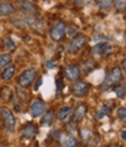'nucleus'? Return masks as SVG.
<instances>
[{"label": "nucleus", "mask_w": 126, "mask_h": 147, "mask_svg": "<svg viewBox=\"0 0 126 147\" xmlns=\"http://www.w3.org/2000/svg\"><path fill=\"white\" fill-rule=\"evenodd\" d=\"M121 80H123V71L120 68L116 67L109 72V75L105 77L104 82L100 85V89L103 91H106V90L113 88L115 85L119 84V82H121Z\"/></svg>", "instance_id": "obj_1"}, {"label": "nucleus", "mask_w": 126, "mask_h": 147, "mask_svg": "<svg viewBox=\"0 0 126 147\" xmlns=\"http://www.w3.org/2000/svg\"><path fill=\"white\" fill-rule=\"evenodd\" d=\"M0 116H1V119H3V124H4V127L5 130L9 133H13L15 131V117L14 115L12 113L11 110L6 109V107H1L0 109Z\"/></svg>", "instance_id": "obj_2"}, {"label": "nucleus", "mask_w": 126, "mask_h": 147, "mask_svg": "<svg viewBox=\"0 0 126 147\" xmlns=\"http://www.w3.org/2000/svg\"><path fill=\"white\" fill-rule=\"evenodd\" d=\"M36 72L38 71L35 68H29V69L25 70L20 75L19 80H18V84H19L21 88H25V89L29 88L33 84L35 77H36Z\"/></svg>", "instance_id": "obj_3"}, {"label": "nucleus", "mask_w": 126, "mask_h": 147, "mask_svg": "<svg viewBox=\"0 0 126 147\" xmlns=\"http://www.w3.org/2000/svg\"><path fill=\"white\" fill-rule=\"evenodd\" d=\"M86 43V36L83 35V34H78L76 36H74L71 41L69 42L68 45V53L69 54H77Z\"/></svg>", "instance_id": "obj_4"}, {"label": "nucleus", "mask_w": 126, "mask_h": 147, "mask_svg": "<svg viewBox=\"0 0 126 147\" xmlns=\"http://www.w3.org/2000/svg\"><path fill=\"white\" fill-rule=\"evenodd\" d=\"M90 90V84L85 81H78L75 82L73 88H71V94H73L75 97H84L88 95Z\"/></svg>", "instance_id": "obj_5"}, {"label": "nucleus", "mask_w": 126, "mask_h": 147, "mask_svg": "<svg viewBox=\"0 0 126 147\" xmlns=\"http://www.w3.org/2000/svg\"><path fill=\"white\" fill-rule=\"evenodd\" d=\"M65 29H67V26L63 21H57L55 24L50 30V38L54 40V41H61L64 39L65 36Z\"/></svg>", "instance_id": "obj_6"}, {"label": "nucleus", "mask_w": 126, "mask_h": 147, "mask_svg": "<svg viewBox=\"0 0 126 147\" xmlns=\"http://www.w3.org/2000/svg\"><path fill=\"white\" fill-rule=\"evenodd\" d=\"M46 110H47V104L41 99H36L30 105V115L34 118H38L46 112Z\"/></svg>", "instance_id": "obj_7"}, {"label": "nucleus", "mask_w": 126, "mask_h": 147, "mask_svg": "<svg viewBox=\"0 0 126 147\" xmlns=\"http://www.w3.org/2000/svg\"><path fill=\"white\" fill-rule=\"evenodd\" d=\"M38 133V126L34 123H27L21 127V136L24 139L30 140Z\"/></svg>", "instance_id": "obj_8"}, {"label": "nucleus", "mask_w": 126, "mask_h": 147, "mask_svg": "<svg viewBox=\"0 0 126 147\" xmlns=\"http://www.w3.org/2000/svg\"><path fill=\"white\" fill-rule=\"evenodd\" d=\"M92 53L95 55H100V56H109L111 53V46L106 42H99L96 43L92 47Z\"/></svg>", "instance_id": "obj_9"}, {"label": "nucleus", "mask_w": 126, "mask_h": 147, "mask_svg": "<svg viewBox=\"0 0 126 147\" xmlns=\"http://www.w3.org/2000/svg\"><path fill=\"white\" fill-rule=\"evenodd\" d=\"M65 76L69 81H76L81 76V69L78 65L70 64L65 68Z\"/></svg>", "instance_id": "obj_10"}, {"label": "nucleus", "mask_w": 126, "mask_h": 147, "mask_svg": "<svg viewBox=\"0 0 126 147\" xmlns=\"http://www.w3.org/2000/svg\"><path fill=\"white\" fill-rule=\"evenodd\" d=\"M59 140L61 141L62 147H76V145H77V140L74 136L65 134V133H61Z\"/></svg>", "instance_id": "obj_11"}, {"label": "nucleus", "mask_w": 126, "mask_h": 147, "mask_svg": "<svg viewBox=\"0 0 126 147\" xmlns=\"http://www.w3.org/2000/svg\"><path fill=\"white\" fill-rule=\"evenodd\" d=\"M85 115H86V105L82 103L76 107L75 112H74V116H73L71 119H73L74 121H76V123H78L80 120H82L85 117Z\"/></svg>", "instance_id": "obj_12"}, {"label": "nucleus", "mask_w": 126, "mask_h": 147, "mask_svg": "<svg viewBox=\"0 0 126 147\" xmlns=\"http://www.w3.org/2000/svg\"><path fill=\"white\" fill-rule=\"evenodd\" d=\"M15 12V8L11 3L1 1L0 3V16H8Z\"/></svg>", "instance_id": "obj_13"}, {"label": "nucleus", "mask_w": 126, "mask_h": 147, "mask_svg": "<svg viewBox=\"0 0 126 147\" xmlns=\"http://www.w3.org/2000/svg\"><path fill=\"white\" fill-rule=\"evenodd\" d=\"M18 5L27 13H36L38 12L36 6H35L33 3L28 1V0H18Z\"/></svg>", "instance_id": "obj_14"}, {"label": "nucleus", "mask_w": 126, "mask_h": 147, "mask_svg": "<svg viewBox=\"0 0 126 147\" xmlns=\"http://www.w3.org/2000/svg\"><path fill=\"white\" fill-rule=\"evenodd\" d=\"M97 68V63L94 61V60H86L84 62H82V70H81V74H89V72H91L94 69Z\"/></svg>", "instance_id": "obj_15"}, {"label": "nucleus", "mask_w": 126, "mask_h": 147, "mask_svg": "<svg viewBox=\"0 0 126 147\" xmlns=\"http://www.w3.org/2000/svg\"><path fill=\"white\" fill-rule=\"evenodd\" d=\"M14 74H15V67L12 64H8L1 72V78L5 81H8L14 76Z\"/></svg>", "instance_id": "obj_16"}, {"label": "nucleus", "mask_w": 126, "mask_h": 147, "mask_svg": "<svg viewBox=\"0 0 126 147\" xmlns=\"http://www.w3.org/2000/svg\"><path fill=\"white\" fill-rule=\"evenodd\" d=\"M71 112H73V109H71L70 106H64L62 107L60 111H59V115H57V119L60 121H63V120H67L69 118V116L71 115Z\"/></svg>", "instance_id": "obj_17"}, {"label": "nucleus", "mask_w": 126, "mask_h": 147, "mask_svg": "<svg viewBox=\"0 0 126 147\" xmlns=\"http://www.w3.org/2000/svg\"><path fill=\"white\" fill-rule=\"evenodd\" d=\"M111 107H112V104H104V105H102V107L99 109V111L97 113V119H102L103 117H105L107 113L111 111Z\"/></svg>", "instance_id": "obj_18"}, {"label": "nucleus", "mask_w": 126, "mask_h": 147, "mask_svg": "<svg viewBox=\"0 0 126 147\" xmlns=\"http://www.w3.org/2000/svg\"><path fill=\"white\" fill-rule=\"evenodd\" d=\"M115 3V0H96V5L102 9L110 8Z\"/></svg>", "instance_id": "obj_19"}, {"label": "nucleus", "mask_w": 126, "mask_h": 147, "mask_svg": "<svg viewBox=\"0 0 126 147\" xmlns=\"http://www.w3.org/2000/svg\"><path fill=\"white\" fill-rule=\"evenodd\" d=\"M0 97L4 100H11L12 99V91L8 86H3L1 91H0Z\"/></svg>", "instance_id": "obj_20"}, {"label": "nucleus", "mask_w": 126, "mask_h": 147, "mask_svg": "<svg viewBox=\"0 0 126 147\" xmlns=\"http://www.w3.org/2000/svg\"><path fill=\"white\" fill-rule=\"evenodd\" d=\"M113 91L119 98H125V85L124 84H117L113 86Z\"/></svg>", "instance_id": "obj_21"}, {"label": "nucleus", "mask_w": 126, "mask_h": 147, "mask_svg": "<svg viewBox=\"0 0 126 147\" xmlns=\"http://www.w3.org/2000/svg\"><path fill=\"white\" fill-rule=\"evenodd\" d=\"M80 134H81L82 141H84V142H88V141H90V140L92 139V133L90 132L88 128H82L81 132H80Z\"/></svg>", "instance_id": "obj_22"}, {"label": "nucleus", "mask_w": 126, "mask_h": 147, "mask_svg": "<svg viewBox=\"0 0 126 147\" xmlns=\"http://www.w3.org/2000/svg\"><path fill=\"white\" fill-rule=\"evenodd\" d=\"M53 119H54V112L53 111H47L43 119H42V125L43 126H49L53 123Z\"/></svg>", "instance_id": "obj_23"}, {"label": "nucleus", "mask_w": 126, "mask_h": 147, "mask_svg": "<svg viewBox=\"0 0 126 147\" xmlns=\"http://www.w3.org/2000/svg\"><path fill=\"white\" fill-rule=\"evenodd\" d=\"M11 61H12L11 54H1L0 55V67L8 65V63H11Z\"/></svg>", "instance_id": "obj_24"}, {"label": "nucleus", "mask_w": 126, "mask_h": 147, "mask_svg": "<svg viewBox=\"0 0 126 147\" xmlns=\"http://www.w3.org/2000/svg\"><path fill=\"white\" fill-rule=\"evenodd\" d=\"M4 45H5V48H6L8 51L14 50V49L16 48V46H15L14 41L12 40V38H6V39H5V41H4Z\"/></svg>", "instance_id": "obj_25"}, {"label": "nucleus", "mask_w": 126, "mask_h": 147, "mask_svg": "<svg viewBox=\"0 0 126 147\" xmlns=\"http://www.w3.org/2000/svg\"><path fill=\"white\" fill-rule=\"evenodd\" d=\"M115 5H116V8L118 9V11H125V7H126V0H115V3H113Z\"/></svg>", "instance_id": "obj_26"}, {"label": "nucleus", "mask_w": 126, "mask_h": 147, "mask_svg": "<svg viewBox=\"0 0 126 147\" xmlns=\"http://www.w3.org/2000/svg\"><path fill=\"white\" fill-rule=\"evenodd\" d=\"M118 117H119V119L121 121H125L126 120V110H125V107L118 109Z\"/></svg>", "instance_id": "obj_27"}, {"label": "nucleus", "mask_w": 126, "mask_h": 147, "mask_svg": "<svg viewBox=\"0 0 126 147\" xmlns=\"http://www.w3.org/2000/svg\"><path fill=\"white\" fill-rule=\"evenodd\" d=\"M56 85H57V88H56V91H57V96L61 94V91H62V89L64 88V84H63V82H62V80L61 78H59L57 81H56Z\"/></svg>", "instance_id": "obj_28"}, {"label": "nucleus", "mask_w": 126, "mask_h": 147, "mask_svg": "<svg viewBox=\"0 0 126 147\" xmlns=\"http://www.w3.org/2000/svg\"><path fill=\"white\" fill-rule=\"evenodd\" d=\"M46 67L48 69H54V68H56V62H54V61H46Z\"/></svg>", "instance_id": "obj_29"}, {"label": "nucleus", "mask_w": 126, "mask_h": 147, "mask_svg": "<svg viewBox=\"0 0 126 147\" xmlns=\"http://www.w3.org/2000/svg\"><path fill=\"white\" fill-rule=\"evenodd\" d=\"M98 40H104V41H106L107 39L105 38V36L104 35H96V36H94V38H92V41H98Z\"/></svg>", "instance_id": "obj_30"}, {"label": "nucleus", "mask_w": 126, "mask_h": 147, "mask_svg": "<svg viewBox=\"0 0 126 147\" xmlns=\"http://www.w3.org/2000/svg\"><path fill=\"white\" fill-rule=\"evenodd\" d=\"M121 139L126 140V130H125V128H124V130H121Z\"/></svg>", "instance_id": "obj_31"}, {"label": "nucleus", "mask_w": 126, "mask_h": 147, "mask_svg": "<svg viewBox=\"0 0 126 147\" xmlns=\"http://www.w3.org/2000/svg\"><path fill=\"white\" fill-rule=\"evenodd\" d=\"M74 1H75L76 4H86L89 0H74Z\"/></svg>", "instance_id": "obj_32"}, {"label": "nucleus", "mask_w": 126, "mask_h": 147, "mask_svg": "<svg viewBox=\"0 0 126 147\" xmlns=\"http://www.w3.org/2000/svg\"><path fill=\"white\" fill-rule=\"evenodd\" d=\"M107 147H123V146L119 145V144H109V145H107Z\"/></svg>", "instance_id": "obj_33"}, {"label": "nucleus", "mask_w": 126, "mask_h": 147, "mask_svg": "<svg viewBox=\"0 0 126 147\" xmlns=\"http://www.w3.org/2000/svg\"><path fill=\"white\" fill-rule=\"evenodd\" d=\"M41 84H42V80H40V81H39V83H38V85H35V90H38V89H39V86H40Z\"/></svg>", "instance_id": "obj_34"}]
</instances>
